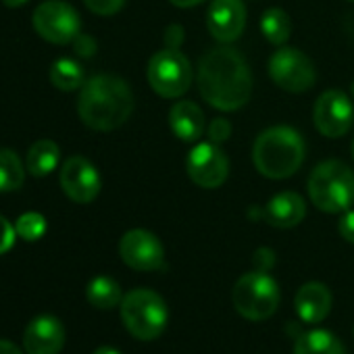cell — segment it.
I'll return each mask as SVG.
<instances>
[{"label":"cell","instance_id":"6da1fadb","mask_svg":"<svg viewBox=\"0 0 354 354\" xmlns=\"http://www.w3.org/2000/svg\"><path fill=\"white\" fill-rule=\"evenodd\" d=\"M196 86L205 102L217 111L232 113L250 100L252 73L246 59L238 50L217 46L198 61Z\"/></svg>","mask_w":354,"mask_h":354},{"label":"cell","instance_id":"7a4b0ae2","mask_svg":"<svg viewBox=\"0 0 354 354\" xmlns=\"http://www.w3.org/2000/svg\"><path fill=\"white\" fill-rule=\"evenodd\" d=\"M133 104V92L123 77L100 73L80 88L77 115L94 131H113L131 117Z\"/></svg>","mask_w":354,"mask_h":354},{"label":"cell","instance_id":"3957f363","mask_svg":"<svg viewBox=\"0 0 354 354\" xmlns=\"http://www.w3.org/2000/svg\"><path fill=\"white\" fill-rule=\"evenodd\" d=\"M306 144L300 131L290 125H273L263 129L252 144V160L257 171L269 180L292 177L304 162Z\"/></svg>","mask_w":354,"mask_h":354},{"label":"cell","instance_id":"277c9868","mask_svg":"<svg viewBox=\"0 0 354 354\" xmlns=\"http://www.w3.org/2000/svg\"><path fill=\"white\" fill-rule=\"evenodd\" d=\"M308 198L329 215L348 211L354 203V171L337 158L319 162L308 175Z\"/></svg>","mask_w":354,"mask_h":354},{"label":"cell","instance_id":"5b68a950","mask_svg":"<svg viewBox=\"0 0 354 354\" xmlns=\"http://www.w3.org/2000/svg\"><path fill=\"white\" fill-rule=\"evenodd\" d=\"M119 306H121L123 325L136 339L142 342L156 339L169 323L167 302L154 290L136 288L123 294Z\"/></svg>","mask_w":354,"mask_h":354},{"label":"cell","instance_id":"8992f818","mask_svg":"<svg viewBox=\"0 0 354 354\" xmlns=\"http://www.w3.org/2000/svg\"><path fill=\"white\" fill-rule=\"evenodd\" d=\"M232 300L236 310L248 321H265L269 319L281 300L277 281L267 271H250L244 273L232 292Z\"/></svg>","mask_w":354,"mask_h":354},{"label":"cell","instance_id":"52a82bcc","mask_svg":"<svg viewBox=\"0 0 354 354\" xmlns=\"http://www.w3.org/2000/svg\"><path fill=\"white\" fill-rule=\"evenodd\" d=\"M146 77L160 98H182L194 80L188 57L177 48H162L148 61Z\"/></svg>","mask_w":354,"mask_h":354},{"label":"cell","instance_id":"ba28073f","mask_svg":"<svg viewBox=\"0 0 354 354\" xmlns=\"http://www.w3.org/2000/svg\"><path fill=\"white\" fill-rule=\"evenodd\" d=\"M32 24L36 34L57 46L73 44V40L82 34V17L65 0H46L38 5Z\"/></svg>","mask_w":354,"mask_h":354},{"label":"cell","instance_id":"9c48e42d","mask_svg":"<svg viewBox=\"0 0 354 354\" xmlns=\"http://www.w3.org/2000/svg\"><path fill=\"white\" fill-rule=\"evenodd\" d=\"M267 71L277 88L292 94L308 92L317 82L315 63L302 50L292 46H279L271 55Z\"/></svg>","mask_w":354,"mask_h":354},{"label":"cell","instance_id":"30bf717a","mask_svg":"<svg viewBox=\"0 0 354 354\" xmlns=\"http://www.w3.org/2000/svg\"><path fill=\"white\" fill-rule=\"evenodd\" d=\"M186 173L203 190H217L225 184L230 175V158L221 144L198 142L186 158Z\"/></svg>","mask_w":354,"mask_h":354},{"label":"cell","instance_id":"8fae6325","mask_svg":"<svg viewBox=\"0 0 354 354\" xmlns=\"http://www.w3.org/2000/svg\"><path fill=\"white\" fill-rule=\"evenodd\" d=\"M59 184L65 196L77 205H90L98 198L102 188V177L94 162L86 156H69L61 165Z\"/></svg>","mask_w":354,"mask_h":354},{"label":"cell","instance_id":"7c38bea8","mask_svg":"<svg viewBox=\"0 0 354 354\" xmlns=\"http://www.w3.org/2000/svg\"><path fill=\"white\" fill-rule=\"evenodd\" d=\"M313 121L321 136L342 138L350 131L354 121V106L346 92L325 90L313 109Z\"/></svg>","mask_w":354,"mask_h":354},{"label":"cell","instance_id":"4fadbf2b","mask_svg":"<svg viewBox=\"0 0 354 354\" xmlns=\"http://www.w3.org/2000/svg\"><path fill=\"white\" fill-rule=\"evenodd\" d=\"M119 257L133 271H158L165 267V248L148 230H129L119 240Z\"/></svg>","mask_w":354,"mask_h":354},{"label":"cell","instance_id":"5bb4252c","mask_svg":"<svg viewBox=\"0 0 354 354\" xmlns=\"http://www.w3.org/2000/svg\"><path fill=\"white\" fill-rule=\"evenodd\" d=\"M246 17L244 0H213L207 11V30L217 42L232 44L244 34Z\"/></svg>","mask_w":354,"mask_h":354},{"label":"cell","instance_id":"9a60e30c","mask_svg":"<svg viewBox=\"0 0 354 354\" xmlns=\"http://www.w3.org/2000/svg\"><path fill=\"white\" fill-rule=\"evenodd\" d=\"M65 346V327L53 315H38L24 331V350L28 354H59Z\"/></svg>","mask_w":354,"mask_h":354},{"label":"cell","instance_id":"2e32d148","mask_svg":"<svg viewBox=\"0 0 354 354\" xmlns=\"http://www.w3.org/2000/svg\"><path fill=\"white\" fill-rule=\"evenodd\" d=\"M331 304H333V296H331L329 288L321 281L304 283L296 292V298H294L296 315L308 325H315V323H321L323 319H327Z\"/></svg>","mask_w":354,"mask_h":354},{"label":"cell","instance_id":"e0dca14e","mask_svg":"<svg viewBox=\"0 0 354 354\" xmlns=\"http://www.w3.org/2000/svg\"><path fill=\"white\" fill-rule=\"evenodd\" d=\"M205 113L194 100H180L169 109V127L182 142H198L205 131Z\"/></svg>","mask_w":354,"mask_h":354},{"label":"cell","instance_id":"ac0fdd59","mask_svg":"<svg viewBox=\"0 0 354 354\" xmlns=\"http://www.w3.org/2000/svg\"><path fill=\"white\" fill-rule=\"evenodd\" d=\"M306 215V205L304 198L296 192H279L275 194L263 211V219L277 227V230H290L302 223Z\"/></svg>","mask_w":354,"mask_h":354},{"label":"cell","instance_id":"d6986e66","mask_svg":"<svg viewBox=\"0 0 354 354\" xmlns=\"http://www.w3.org/2000/svg\"><path fill=\"white\" fill-rule=\"evenodd\" d=\"M61 160V148L53 140H38L32 144L26 156V167L28 173L34 177H46L50 175Z\"/></svg>","mask_w":354,"mask_h":354},{"label":"cell","instance_id":"ffe728a7","mask_svg":"<svg viewBox=\"0 0 354 354\" xmlns=\"http://www.w3.org/2000/svg\"><path fill=\"white\" fill-rule=\"evenodd\" d=\"M86 298H88V302L94 308H98V310H111L117 304H121L123 292H121V286L113 277H109V275H96L86 286Z\"/></svg>","mask_w":354,"mask_h":354},{"label":"cell","instance_id":"44dd1931","mask_svg":"<svg viewBox=\"0 0 354 354\" xmlns=\"http://www.w3.org/2000/svg\"><path fill=\"white\" fill-rule=\"evenodd\" d=\"M294 354H346V348L331 331L313 329L296 339Z\"/></svg>","mask_w":354,"mask_h":354},{"label":"cell","instance_id":"7402d4cb","mask_svg":"<svg viewBox=\"0 0 354 354\" xmlns=\"http://www.w3.org/2000/svg\"><path fill=\"white\" fill-rule=\"evenodd\" d=\"M28 167L11 148H0V194L15 192L26 182Z\"/></svg>","mask_w":354,"mask_h":354},{"label":"cell","instance_id":"603a6c76","mask_svg":"<svg viewBox=\"0 0 354 354\" xmlns=\"http://www.w3.org/2000/svg\"><path fill=\"white\" fill-rule=\"evenodd\" d=\"M261 34L273 46H286L292 34V19L281 9H267L261 17Z\"/></svg>","mask_w":354,"mask_h":354},{"label":"cell","instance_id":"cb8c5ba5","mask_svg":"<svg viewBox=\"0 0 354 354\" xmlns=\"http://www.w3.org/2000/svg\"><path fill=\"white\" fill-rule=\"evenodd\" d=\"M50 82L57 90L75 92L84 86V69L73 59H57L50 67Z\"/></svg>","mask_w":354,"mask_h":354},{"label":"cell","instance_id":"d4e9b609","mask_svg":"<svg viewBox=\"0 0 354 354\" xmlns=\"http://www.w3.org/2000/svg\"><path fill=\"white\" fill-rule=\"evenodd\" d=\"M15 230H17V236L26 242H38L46 230H48V223H46V217L36 213V211H30V213H24L19 215V219L15 221Z\"/></svg>","mask_w":354,"mask_h":354},{"label":"cell","instance_id":"484cf974","mask_svg":"<svg viewBox=\"0 0 354 354\" xmlns=\"http://www.w3.org/2000/svg\"><path fill=\"white\" fill-rule=\"evenodd\" d=\"M84 5L100 17H111L119 13L125 5V0H84Z\"/></svg>","mask_w":354,"mask_h":354},{"label":"cell","instance_id":"4316f807","mask_svg":"<svg viewBox=\"0 0 354 354\" xmlns=\"http://www.w3.org/2000/svg\"><path fill=\"white\" fill-rule=\"evenodd\" d=\"M17 238H19V236H17L15 225H13L9 219H5L3 215H0V257L7 254V252L15 246V240H17Z\"/></svg>","mask_w":354,"mask_h":354},{"label":"cell","instance_id":"83f0119b","mask_svg":"<svg viewBox=\"0 0 354 354\" xmlns=\"http://www.w3.org/2000/svg\"><path fill=\"white\" fill-rule=\"evenodd\" d=\"M207 133H209V140H211V142L223 144V142H227L230 136H232V123H230L227 119H223V117L213 119L211 125H209V129H207Z\"/></svg>","mask_w":354,"mask_h":354},{"label":"cell","instance_id":"f1b7e54d","mask_svg":"<svg viewBox=\"0 0 354 354\" xmlns=\"http://www.w3.org/2000/svg\"><path fill=\"white\" fill-rule=\"evenodd\" d=\"M337 232L346 242L354 244V211L352 209L342 213V217L337 221Z\"/></svg>","mask_w":354,"mask_h":354},{"label":"cell","instance_id":"f546056e","mask_svg":"<svg viewBox=\"0 0 354 354\" xmlns=\"http://www.w3.org/2000/svg\"><path fill=\"white\" fill-rule=\"evenodd\" d=\"M184 36H186V32H184L182 26H177V24L169 26V28L165 30V46H167V48H177V50H182V44H184V40H186Z\"/></svg>","mask_w":354,"mask_h":354},{"label":"cell","instance_id":"4dcf8cb0","mask_svg":"<svg viewBox=\"0 0 354 354\" xmlns=\"http://www.w3.org/2000/svg\"><path fill=\"white\" fill-rule=\"evenodd\" d=\"M73 50L80 55V57H94L96 55V40L88 34H80L75 40H73Z\"/></svg>","mask_w":354,"mask_h":354},{"label":"cell","instance_id":"1f68e13d","mask_svg":"<svg viewBox=\"0 0 354 354\" xmlns=\"http://www.w3.org/2000/svg\"><path fill=\"white\" fill-rule=\"evenodd\" d=\"M273 263H275V254L271 248H259L254 252V265L259 271H269L273 267Z\"/></svg>","mask_w":354,"mask_h":354},{"label":"cell","instance_id":"d6a6232c","mask_svg":"<svg viewBox=\"0 0 354 354\" xmlns=\"http://www.w3.org/2000/svg\"><path fill=\"white\" fill-rule=\"evenodd\" d=\"M0 354H24V350L9 339H0Z\"/></svg>","mask_w":354,"mask_h":354},{"label":"cell","instance_id":"836d02e7","mask_svg":"<svg viewBox=\"0 0 354 354\" xmlns=\"http://www.w3.org/2000/svg\"><path fill=\"white\" fill-rule=\"evenodd\" d=\"M169 3L177 9H192V7H198L205 0H169Z\"/></svg>","mask_w":354,"mask_h":354},{"label":"cell","instance_id":"e575fe53","mask_svg":"<svg viewBox=\"0 0 354 354\" xmlns=\"http://www.w3.org/2000/svg\"><path fill=\"white\" fill-rule=\"evenodd\" d=\"M28 3H30V0H3V5L9 7V9H19V7H24Z\"/></svg>","mask_w":354,"mask_h":354},{"label":"cell","instance_id":"d590c367","mask_svg":"<svg viewBox=\"0 0 354 354\" xmlns=\"http://www.w3.org/2000/svg\"><path fill=\"white\" fill-rule=\"evenodd\" d=\"M94 354H121V352L115 350V348H111V346H100V348L94 350Z\"/></svg>","mask_w":354,"mask_h":354},{"label":"cell","instance_id":"8d00e7d4","mask_svg":"<svg viewBox=\"0 0 354 354\" xmlns=\"http://www.w3.org/2000/svg\"><path fill=\"white\" fill-rule=\"evenodd\" d=\"M350 92H352V96H354V82H352V86H350Z\"/></svg>","mask_w":354,"mask_h":354},{"label":"cell","instance_id":"74e56055","mask_svg":"<svg viewBox=\"0 0 354 354\" xmlns=\"http://www.w3.org/2000/svg\"><path fill=\"white\" fill-rule=\"evenodd\" d=\"M352 158H354V140H352Z\"/></svg>","mask_w":354,"mask_h":354},{"label":"cell","instance_id":"f35d334b","mask_svg":"<svg viewBox=\"0 0 354 354\" xmlns=\"http://www.w3.org/2000/svg\"><path fill=\"white\" fill-rule=\"evenodd\" d=\"M350 3H354V0H350Z\"/></svg>","mask_w":354,"mask_h":354}]
</instances>
